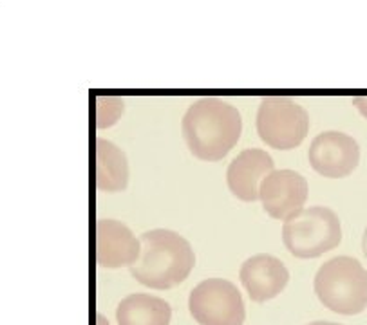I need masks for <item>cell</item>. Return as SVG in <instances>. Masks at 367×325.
Segmentation results:
<instances>
[{
    "label": "cell",
    "instance_id": "cell-1",
    "mask_svg": "<svg viewBox=\"0 0 367 325\" xmlns=\"http://www.w3.org/2000/svg\"><path fill=\"white\" fill-rule=\"evenodd\" d=\"M181 134L194 158L208 162L221 161L242 134L241 112L223 98H199L184 112Z\"/></svg>",
    "mask_w": 367,
    "mask_h": 325
},
{
    "label": "cell",
    "instance_id": "cell-2",
    "mask_svg": "<svg viewBox=\"0 0 367 325\" xmlns=\"http://www.w3.org/2000/svg\"><path fill=\"white\" fill-rule=\"evenodd\" d=\"M139 257L131 266L136 282L148 289L167 291L183 284L195 266V253L183 235L167 228L139 235Z\"/></svg>",
    "mask_w": 367,
    "mask_h": 325
},
{
    "label": "cell",
    "instance_id": "cell-3",
    "mask_svg": "<svg viewBox=\"0 0 367 325\" xmlns=\"http://www.w3.org/2000/svg\"><path fill=\"white\" fill-rule=\"evenodd\" d=\"M320 304L336 315L355 316L367 309V269L347 255L329 258L313 278Z\"/></svg>",
    "mask_w": 367,
    "mask_h": 325
},
{
    "label": "cell",
    "instance_id": "cell-4",
    "mask_svg": "<svg viewBox=\"0 0 367 325\" xmlns=\"http://www.w3.org/2000/svg\"><path fill=\"white\" fill-rule=\"evenodd\" d=\"M342 241V224L327 206H310L284 219L282 242L293 257L317 258Z\"/></svg>",
    "mask_w": 367,
    "mask_h": 325
},
{
    "label": "cell",
    "instance_id": "cell-5",
    "mask_svg": "<svg viewBox=\"0 0 367 325\" xmlns=\"http://www.w3.org/2000/svg\"><path fill=\"white\" fill-rule=\"evenodd\" d=\"M255 128L266 147L293 150L304 143L310 132V114L291 98L268 96L257 109Z\"/></svg>",
    "mask_w": 367,
    "mask_h": 325
},
{
    "label": "cell",
    "instance_id": "cell-6",
    "mask_svg": "<svg viewBox=\"0 0 367 325\" xmlns=\"http://www.w3.org/2000/svg\"><path fill=\"white\" fill-rule=\"evenodd\" d=\"M188 311L197 325H242L244 300L235 284L226 278H206L192 289Z\"/></svg>",
    "mask_w": 367,
    "mask_h": 325
},
{
    "label": "cell",
    "instance_id": "cell-7",
    "mask_svg": "<svg viewBox=\"0 0 367 325\" xmlns=\"http://www.w3.org/2000/svg\"><path fill=\"white\" fill-rule=\"evenodd\" d=\"M360 145L353 136L340 130H324L313 137L308 159L315 172L327 179H342L360 164Z\"/></svg>",
    "mask_w": 367,
    "mask_h": 325
},
{
    "label": "cell",
    "instance_id": "cell-8",
    "mask_svg": "<svg viewBox=\"0 0 367 325\" xmlns=\"http://www.w3.org/2000/svg\"><path fill=\"white\" fill-rule=\"evenodd\" d=\"M310 197L308 179L291 168L272 170L259 184L262 210L275 220H284L302 210Z\"/></svg>",
    "mask_w": 367,
    "mask_h": 325
},
{
    "label": "cell",
    "instance_id": "cell-9",
    "mask_svg": "<svg viewBox=\"0 0 367 325\" xmlns=\"http://www.w3.org/2000/svg\"><path fill=\"white\" fill-rule=\"evenodd\" d=\"M239 278L248 298L262 304L277 298L289 284V271L286 264L272 253H257L242 262Z\"/></svg>",
    "mask_w": 367,
    "mask_h": 325
},
{
    "label": "cell",
    "instance_id": "cell-10",
    "mask_svg": "<svg viewBox=\"0 0 367 325\" xmlns=\"http://www.w3.org/2000/svg\"><path fill=\"white\" fill-rule=\"evenodd\" d=\"M141 242L134 231L118 219L96 222V262L105 269L131 268L139 257Z\"/></svg>",
    "mask_w": 367,
    "mask_h": 325
},
{
    "label": "cell",
    "instance_id": "cell-11",
    "mask_svg": "<svg viewBox=\"0 0 367 325\" xmlns=\"http://www.w3.org/2000/svg\"><path fill=\"white\" fill-rule=\"evenodd\" d=\"M272 170H275L272 154L264 148H246L226 168V186L239 201L255 203L259 199V184Z\"/></svg>",
    "mask_w": 367,
    "mask_h": 325
},
{
    "label": "cell",
    "instance_id": "cell-12",
    "mask_svg": "<svg viewBox=\"0 0 367 325\" xmlns=\"http://www.w3.org/2000/svg\"><path fill=\"white\" fill-rule=\"evenodd\" d=\"M96 188L105 194H118L129 186V159L116 143L98 137L94 143Z\"/></svg>",
    "mask_w": 367,
    "mask_h": 325
},
{
    "label": "cell",
    "instance_id": "cell-13",
    "mask_svg": "<svg viewBox=\"0 0 367 325\" xmlns=\"http://www.w3.org/2000/svg\"><path fill=\"white\" fill-rule=\"evenodd\" d=\"M172 307L167 300L148 293H132L116 307L118 325H170Z\"/></svg>",
    "mask_w": 367,
    "mask_h": 325
},
{
    "label": "cell",
    "instance_id": "cell-14",
    "mask_svg": "<svg viewBox=\"0 0 367 325\" xmlns=\"http://www.w3.org/2000/svg\"><path fill=\"white\" fill-rule=\"evenodd\" d=\"M123 114V100L118 96H101L96 100L94 125L96 128H109L120 121Z\"/></svg>",
    "mask_w": 367,
    "mask_h": 325
},
{
    "label": "cell",
    "instance_id": "cell-15",
    "mask_svg": "<svg viewBox=\"0 0 367 325\" xmlns=\"http://www.w3.org/2000/svg\"><path fill=\"white\" fill-rule=\"evenodd\" d=\"M353 105L357 107V110L364 118H367V96H357L353 98Z\"/></svg>",
    "mask_w": 367,
    "mask_h": 325
},
{
    "label": "cell",
    "instance_id": "cell-16",
    "mask_svg": "<svg viewBox=\"0 0 367 325\" xmlns=\"http://www.w3.org/2000/svg\"><path fill=\"white\" fill-rule=\"evenodd\" d=\"M308 325H342V324H336V322H327V320H317V322H311Z\"/></svg>",
    "mask_w": 367,
    "mask_h": 325
},
{
    "label": "cell",
    "instance_id": "cell-17",
    "mask_svg": "<svg viewBox=\"0 0 367 325\" xmlns=\"http://www.w3.org/2000/svg\"><path fill=\"white\" fill-rule=\"evenodd\" d=\"M96 325H110V324L103 315H98L96 316Z\"/></svg>",
    "mask_w": 367,
    "mask_h": 325
},
{
    "label": "cell",
    "instance_id": "cell-18",
    "mask_svg": "<svg viewBox=\"0 0 367 325\" xmlns=\"http://www.w3.org/2000/svg\"><path fill=\"white\" fill-rule=\"evenodd\" d=\"M362 249H364V255H366V258H367V228H366V231H364V237H362Z\"/></svg>",
    "mask_w": 367,
    "mask_h": 325
}]
</instances>
